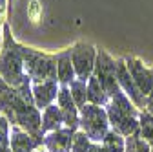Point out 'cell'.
<instances>
[{
  "label": "cell",
  "mask_w": 153,
  "mask_h": 152,
  "mask_svg": "<svg viewBox=\"0 0 153 152\" xmlns=\"http://www.w3.org/2000/svg\"><path fill=\"white\" fill-rule=\"evenodd\" d=\"M108 119L109 125L113 126L115 132H119L120 136H131L139 132V117L137 108L133 106L129 97L124 92L117 90L115 96H111V103L108 105Z\"/></svg>",
  "instance_id": "cell-1"
},
{
  "label": "cell",
  "mask_w": 153,
  "mask_h": 152,
  "mask_svg": "<svg viewBox=\"0 0 153 152\" xmlns=\"http://www.w3.org/2000/svg\"><path fill=\"white\" fill-rule=\"evenodd\" d=\"M108 93L104 90V86L100 84V81L97 77H89V83H88V99L91 101V105H106L108 103Z\"/></svg>",
  "instance_id": "cell-14"
},
{
  "label": "cell",
  "mask_w": 153,
  "mask_h": 152,
  "mask_svg": "<svg viewBox=\"0 0 153 152\" xmlns=\"http://www.w3.org/2000/svg\"><path fill=\"white\" fill-rule=\"evenodd\" d=\"M56 75H59L60 83H73L75 81V68H73V61L71 57L62 55L56 61Z\"/></svg>",
  "instance_id": "cell-15"
},
{
  "label": "cell",
  "mask_w": 153,
  "mask_h": 152,
  "mask_svg": "<svg viewBox=\"0 0 153 152\" xmlns=\"http://www.w3.org/2000/svg\"><path fill=\"white\" fill-rule=\"evenodd\" d=\"M24 66L29 73V77L36 83H48L56 79V64H53L49 59L38 53L24 51Z\"/></svg>",
  "instance_id": "cell-4"
},
{
  "label": "cell",
  "mask_w": 153,
  "mask_h": 152,
  "mask_svg": "<svg viewBox=\"0 0 153 152\" xmlns=\"http://www.w3.org/2000/svg\"><path fill=\"white\" fill-rule=\"evenodd\" d=\"M62 123H64V116H62L60 108H56V106L44 108V114H42V132H55V130L60 128Z\"/></svg>",
  "instance_id": "cell-13"
},
{
  "label": "cell",
  "mask_w": 153,
  "mask_h": 152,
  "mask_svg": "<svg viewBox=\"0 0 153 152\" xmlns=\"http://www.w3.org/2000/svg\"><path fill=\"white\" fill-rule=\"evenodd\" d=\"M126 66L131 73L133 81H135L137 88L140 90L142 96H149V92L153 90V73L144 68V64L137 59H126Z\"/></svg>",
  "instance_id": "cell-9"
},
{
  "label": "cell",
  "mask_w": 153,
  "mask_h": 152,
  "mask_svg": "<svg viewBox=\"0 0 153 152\" xmlns=\"http://www.w3.org/2000/svg\"><path fill=\"white\" fill-rule=\"evenodd\" d=\"M38 145H42L40 139L33 138L27 132H22L18 126L11 128V136H9V147L13 152H33Z\"/></svg>",
  "instance_id": "cell-11"
},
{
  "label": "cell",
  "mask_w": 153,
  "mask_h": 152,
  "mask_svg": "<svg viewBox=\"0 0 153 152\" xmlns=\"http://www.w3.org/2000/svg\"><path fill=\"white\" fill-rule=\"evenodd\" d=\"M59 96L56 93V83L55 81H48V83H38L33 88V97H35V105L38 108H48L51 106V101Z\"/></svg>",
  "instance_id": "cell-12"
},
{
  "label": "cell",
  "mask_w": 153,
  "mask_h": 152,
  "mask_svg": "<svg viewBox=\"0 0 153 152\" xmlns=\"http://www.w3.org/2000/svg\"><path fill=\"white\" fill-rule=\"evenodd\" d=\"M151 73H153V70H151Z\"/></svg>",
  "instance_id": "cell-26"
},
{
  "label": "cell",
  "mask_w": 153,
  "mask_h": 152,
  "mask_svg": "<svg viewBox=\"0 0 153 152\" xmlns=\"http://www.w3.org/2000/svg\"><path fill=\"white\" fill-rule=\"evenodd\" d=\"M139 134L151 145V152H153V116L148 114H140L139 117Z\"/></svg>",
  "instance_id": "cell-18"
},
{
  "label": "cell",
  "mask_w": 153,
  "mask_h": 152,
  "mask_svg": "<svg viewBox=\"0 0 153 152\" xmlns=\"http://www.w3.org/2000/svg\"><path fill=\"white\" fill-rule=\"evenodd\" d=\"M0 4H2V0H0Z\"/></svg>",
  "instance_id": "cell-25"
},
{
  "label": "cell",
  "mask_w": 153,
  "mask_h": 152,
  "mask_svg": "<svg viewBox=\"0 0 153 152\" xmlns=\"http://www.w3.org/2000/svg\"><path fill=\"white\" fill-rule=\"evenodd\" d=\"M89 147H91V139L88 138L86 132H75L73 145H71V152H88Z\"/></svg>",
  "instance_id": "cell-20"
},
{
  "label": "cell",
  "mask_w": 153,
  "mask_h": 152,
  "mask_svg": "<svg viewBox=\"0 0 153 152\" xmlns=\"http://www.w3.org/2000/svg\"><path fill=\"white\" fill-rule=\"evenodd\" d=\"M56 99H59V108L62 110V116H64V125L75 132L80 125V114H79V106H76V103L71 96V90L60 88Z\"/></svg>",
  "instance_id": "cell-7"
},
{
  "label": "cell",
  "mask_w": 153,
  "mask_h": 152,
  "mask_svg": "<svg viewBox=\"0 0 153 152\" xmlns=\"http://www.w3.org/2000/svg\"><path fill=\"white\" fill-rule=\"evenodd\" d=\"M88 152H106V150H104V145H100V143H91Z\"/></svg>",
  "instance_id": "cell-22"
},
{
  "label": "cell",
  "mask_w": 153,
  "mask_h": 152,
  "mask_svg": "<svg viewBox=\"0 0 153 152\" xmlns=\"http://www.w3.org/2000/svg\"><path fill=\"white\" fill-rule=\"evenodd\" d=\"M95 70H97V77L100 81V84L104 86L106 93L111 97L115 96V92L119 90V79H117V62L111 61V57L106 51H100L97 57V64H95Z\"/></svg>",
  "instance_id": "cell-5"
},
{
  "label": "cell",
  "mask_w": 153,
  "mask_h": 152,
  "mask_svg": "<svg viewBox=\"0 0 153 152\" xmlns=\"http://www.w3.org/2000/svg\"><path fill=\"white\" fill-rule=\"evenodd\" d=\"M117 79H119V84L122 86L124 93L137 106H144L146 105V99L140 93V90L137 88V84H135V81H133V77H131V73H129V70H128L124 61H117Z\"/></svg>",
  "instance_id": "cell-8"
},
{
  "label": "cell",
  "mask_w": 153,
  "mask_h": 152,
  "mask_svg": "<svg viewBox=\"0 0 153 152\" xmlns=\"http://www.w3.org/2000/svg\"><path fill=\"white\" fill-rule=\"evenodd\" d=\"M102 145H104L106 152H124L126 150V141L122 139V136L119 132H115V130L108 132V136L104 138Z\"/></svg>",
  "instance_id": "cell-17"
},
{
  "label": "cell",
  "mask_w": 153,
  "mask_h": 152,
  "mask_svg": "<svg viewBox=\"0 0 153 152\" xmlns=\"http://www.w3.org/2000/svg\"><path fill=\"white\" fill-rule=\"evenodd\" d=\"M0 152H13L9 145H4V147H0Z\"/></svg>",
  "instance_id": "cell-23"
},
{
  "label": "cell",
  "mask_w": 153,
  "mask_h": 152,
  "mask_svg": "<svg viewBox=\"0 0 153 152\" xmlns=\"http://www.w3.org/2000/svg\"><path fill=\"white\" fill-rule=\"evenodd\" d=\"M71 96L79 106V110L82 106H86V101H88V88H86V83L84 81H73L71 83Z\"/></svg>",
  "instance_id": "cell-19"
},
{
  "label": "cell",
  "mask_w": 153,
  "mask_h": 152,
  "mask_svg": "<svg viewBox=\"0 0 153 152\" xmlns=\"http://www.w3.org/2000/svg\"><path fill=\"white\" fill-rule=\"evenodd\" d=\"M22 66H24V59H22L20 51L7 48L4 55L0 57V75L6 81V84L20 86L27 81V77H24V73H22Z\"/></svg>",
  "instance_id": "cell-3"
},
{
  "label": "cell",
  "mask_w": 153,
  "mask_h": 152,
  "mask_svg": "<svg viewBox=\"0 0 153 152\" xmlns=\"http://www.w3.org/2000/svg\"><path fill=\"white\" fill-rule=\"evenodd\" d=\"M146 108H148V112L153 116V90L149 92V96H148V99H146Z\"/></svg>",
  "instance_id": "cell-21"
},
{
  "label": "cell",
  "mask_w": 153,
  "mask_h": 152,
  "mask_svg": "<svg viewBox=\"0 0 153 152\" xmlns=\"http://www.w3.org/2000/svg\"><path fill=\"white\" fill-rule=\"evenodd\" d=\"M73 138L75 132L71 128H59L44 138V147L48 148V152H71Z\"/></svg>",
  "instance_id": "cell-10"
},
{
  "label": "cell",
  "mask_w": 153,
  "mask_h": 152,
  "mask_svg": "<svg viewBox=\"0 0 153 152\" xmlns=\"http://www.w3.org/2000/svg\"><path fill=\"white\" fill-rule=\"evenodd\" d=\"M36 152H46V150H36Z\"/></svg>",
  "instance_id": "cell-24"
},
{
  "label": "cell",
  "mask_w": 153,
  "mask_h": 152,
  "mask_svg": "<svg viewBox=\"0 0 153 152\" xmlns=\"http://www.w3.org/2000/svg\"><path fill=\"white\" fill-rule=\"evenodd\" d=\"M124 152H151V145L139 134H131L126 138V150Z\"/></svg>",
  "instance_id": "cell-16"
},
{
  "label": "cell",
  "mask_w": 153,
  "mask_h": 152,
  "mask_svg": "<svg viewBox=\"0 0 153 152\" xmlns=\"http://www.w3.org/2000/svg\"><path fill=\"white\" fill-rule=\"evenodd\" d=\"M80 126L93 143H102L109 132L108 112L97 105H86L80 108Z\"/></svg>",
  "instance_id": "cell-2"
},
{
  "label": "cell",
  "mask_w": 153,
  "mask_h": 152,
  "mask_svg": "<svg viewBox=\"0 0 153 152\" xmlns=\"http://www.w3.org/2000/svg\"><path fill=\"white\" fill-rule=\"evenodd\" d=\"M71 61H73V68L75 73L79 75V79L86 83V79H89V75L95 68V50L89 44H79L75 46L73 53H71Z\"/></svg>",
  "instance_id": "cell-6"
}]
</instances>
